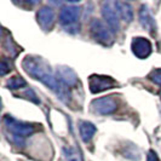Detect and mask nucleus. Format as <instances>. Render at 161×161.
<instances>
[{
    "label": "nucleus",
    "instance_id": "obj_1",
    "mask_svg": "<svg viewBox=\"0 0 161 161\" xmlns=\"http://www.w3.org/2000/svg\"><path fill=\"white\" fill-rule=\"evenodd\" d=\"M24 72L27 73L33 79L39 80L45 86H47L50 90H52L59 99L67 102L68 91L64 86L57 80L56 74H53L50 65L41 58L36 56H27L22 62Z\"/></svg>",
    "mask_w": 161,
    "mask_h": 161
},
{
    "label": "nucleus",
    "instance_id": "obj_2",
    "mask_svg": "<svg viewBox=\"0 0 161 161\" xmlns=\"http://www.w3.org/2000/svg\"><path fill=\"white\" fill-rule=\"evenodd\" d=\"M4 126L10 135L11 141L17 145H22L24 143V139L35 132V126L33 124L17 120L11 115L4 116Z\"/></svg>",
    "mask_w": 161,
    "mask_h": 161
},
{
    "label": "nucleus",
    "instance_id": "obj_3",
    "mask_svg": "<svg viewBox=\"0 0 161 161\" xmlns=\"http://www.w3.org/2000/svg\"><path fill=\"white\" fill-rule=\"evenodd\" d=\"M90 33L92 35V38L99 44L105 45V46H110L114 41V34L110 31V28L103 22L102 19H92L90 22Z\"/></svg>",
    "mask_w": 161,
    "mask_h": 161
},
{
    "label": "nucleus",
    "instance_id": "obj_4",
    "mask_svg": "<svg viewBox=\"0 0 161 161\" xmlns=\"http://www.w3.org/2000/svg\"><path fill=\"white\" fill-rule=\"evenodd\" d=\"M102 16L105 24L110 28L113 34L120 29V15L116 10L115 1H104L102 4Z\"/></svg>",
    "mask_w": 161,
    "mask_h": 161
},
{
    "label": "nucleus",
    "instance_id": "obj_5",
    "mask_svg": "<svg viewBox=\"0 0 161 161\" xmlns=\"http://www.w3.org/2000/svg\"><path fill=\"white\" fill-rule=\"evenodd\" d=\"M92 110L101 115H109L118 109V102L112 96H105L93 99L91 103Z\"/></svg>",
    "mask_w": 161,
    "mask_h": 161
},
{
    "label": "nucleus",
    "instance_id": "obj_6",
    "mask_svg": "<svg viewBox=\"0 0 161 161\" xmlns=\"http://www.w3.org/2000/svg\"><path fill=\"white\" fill-rule=\"evenodd\" d=\"M80 17V8L75 5H65L59 11V23L65 28L74 27Z\"/></svg>",
    "mask_w": 161,
    "mask_h": 161
},
{
    "label": "nucleus",
    "instance_id": "obj_7",
    "mask_svg": "<svg viewBox=\"0 0 161 161\" xmlns=\"http://www.w3.org/2000/svg\"><path fill=\"white\" fill-rule=\"evenodd\" d=\"M89 86L92 93H99L105 90L113 89L116 86V81L110 76L105 75H91L89 79Z\"/></svg>",
    "mask_w": 161,
    "mask_h": 161
},
{
    "label": "nucleus",
    "instance_id": "obj_8",
    "mask_svg": "<svg viewBox=\"0 0 161 161\" xmlns=\"http://www.w3.org/2000/svg\"><path fill=\"white\" fill-rule=\"evenodd\" d=\"M131 48H132L133 55L138 58H141V59L148 58L150 56L152 51H153V46H152L150 41L147 38H143V36L135 38L131 42Z\"/></svg>",
    "mask_w": 161,
    "mask_h": 161
},
{
    "label": "nucleus",
    "instance_id": "obj_9",
    "mask_svg": "<svg viewBox=\"0 0 161 161\" xmlns=\"http://www.w3.org/2000/svg\"><path fill=\"white\" fill-rule=\"evenodd\" d=\"M36 21L44 31H51L56 21L55 10L50 6H42L36 12Z\"/></svg>",
    "mask_w": 161,
    "mask_h": 161
},
{
    "label": "nucleus",
    "instance_id": "obj_10",
    "mask_svg": "<svg viewBox=\"0 0 161 161\" xmlns=\"http://www.w3.org/2000/svg\"><path fill=\"white\" fill-rule=\"evenodd\" d=\"M56 78L65 89L73 87L78 84V75L69 67H59L56 70Z\"/></svg>",
    "mask_w": 161,
    "mask_h": 161
},
{
    "label": "nucleus",
    "instance_id": "obj_11",
    "mask_svg": "<svg viewBox=\"0 0 161 161\" xmlns=\"http://www.w3.org/2000/svg\"><path fill=\"white\" fill-rule=\"evenodd\" d=\"M138 17H139V22L142 24V27L144 29H147L148 32L154 33V31H155V21H154L148 6H145V5L141 6L139 12H138Z\"/></svg>",
    "mask_w": 161,
    "mask_h": 161
},
{
    "label": "nucleus",
    "instance_id": "obj_12",
    "mask_svg": "<svg viewBox=\"0 0 161 161\" xmlns=\"http://www.w3.org/2000/svg\"><path fill=\"white\" fill-rule=\"evenodd\" d=\"M79 132H80V137L82 139V142L89 143L90 141L95 137L97 129L92 122L84 120L79 122Z\"/></svg>",
    "mask_w": 161,
    "mask_h": 161
},
{
    "label": "nucleus",
    "instance_id": "obj_13",
    "mask_svg": "<svg viewBox=\"0 0 161 161\" xmlns=\"http://www.w3.org/2000/svg\"><path fill=\"white\" fill-rule=\"evenodd\" d=\"M115 6L116 10L120 15V18L124 19L126 23L132 22L133 19V8L131 6V4L125 3V1H115Z\"/></svg>",
    "mask_w": 161,
    "mask_h": 161
},
{
    "label": "nucleus",
    "instance_id": "obj_14",
    "mask_svg": "<svg viewBox=\"0 0 161 161\" xmlns=\"http://www.w3.org/2000/svg\"><path fill=\"white\" fill-rule=\"evenodd\" d=\"M27 86V82L24 80L22 76H18V75H15L12 78H10L6 82V87L10 90H19L23 89Z\"/></svg>",
    "mask_w": 161,
    "mask_h": 161
},
{
    "label": "nucleus",
    "instance_id": "obj_15",
    "mask_svg": "<svg viewBox=\"0 0 161 161\" xmlns=\"http://www.w3.org/2000/svg\"><path fill=\"white\" fill-rule=\"evenodd\" d=\"M64 155L67 158V161H82L80 155L73 148H64Z\"/></svg>",
    "mask_w": 161,
    "mask_h": 161
},
{
    "label": "nucleus",
    "instance_id": "obj_16",
    "mask_svg": "<svg viewBox=\"0 0 161 161\" xmlns=\"http://www.w3.org/2000/svg\"><path fill=\"white\" fill-rule=\"evenodd\" d=\"M148 78L153 81L154 84H156L158 86H160V87H161V68L152 70V72L149 73Z\"/></svg>",
    "mask_w": 161,
    "mask_h": 161
},
{
    "label": "nucleus",
    "instance_id": "obj_17",
    "mask_svg": "<svg viewBox=\"0 0 161 161\" xmlns=\"http://www.w3.org/2000/svg\"><path fill=\"white\" fill-rule=\"evenodd\" d=\"M10 70H11V64H10V62H8L6 58H3L1 64H0V74L4 76V75H6Z\"/></svg>",
    "mask_w": 161,
    "mask_h": 161
},
{
    "label": "nucleus",
    "instance_id": "obj_18",
    "mask_svg": "<svg viewBox=\"0 0 161 161\" xmlns=\"http://www.w3.org/2000/svg\"><path fill=\"white\" fill-rule=\"evenodd\" d=\"M147 161H159L158 154L155 153L154 150H149L148 155H147Z\"/></svg>",
    "mask_w": 161,
    "mask_h": 161
},
{
    "label": "nucleus",
    "instance_id": "obj_19",
    "mask_svg": "<svg viewBox=\"0 0 161 161\" xmlns=\"http://www.w3.org/2000/svg\"><path fill=\"white\" fill-rule=\"evenodd\" d=\"M160 97H161V93H160Z\"/></svg>",
    "mask_w": 161,
    "mask_h": 161
}]
</instances>
